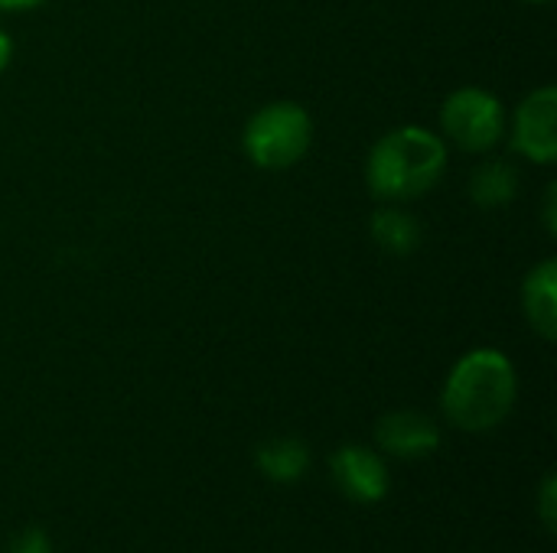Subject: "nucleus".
Returning <instances> with one entry per match:
<instances>
[{"mask_svg": "<svg viewBox=\"0 0 557 553\" xmlns=\"http://www.w3.org/2000/svg\"><path fill=\"white\" fill-rule=\"evenodd\" d=\"M525 3H552V0H525Z\"/></svg>", "mask_w": 557, "mask_h": 553, "instance_id": "17", "label": "nucleus"}, {"mask_svg": "<svg viewBox=\"0 0 557 553\" xmlns=\"http://www.w3.org/2000/svg\"><path fill=\"white\" fill-rule=\"evenodd\" d=\"M522 310L529 326L545 339H557V261H542L525 274L522 284Z\"/></svg>", "mask_w": 557, "mask_h": 553, "instance_id": "8", "label": "nucleus"}, {"mask_svg": "<svg viewBox=\"0 0 557 553\" xmlns=\"http://www.w3.org/2000/svg\"><path fill=\"white\" fill-rule=\"evenodd\" d=\"M447 169V143L441 134L405 124L375 140L366 160V183L375 199L408 202L431 192Z\"/></svg>", "mask_w": 557, "mask_h": 553, "instance_id": "2", "label": "nucleus"}, {"mask_svg": "<svg viewBox=\"0 0 557 553\" xmlns=\"http://www.w3.org/2000/svg\"><path fill=\"white\" fill-rule=\"evenodd\" d=\"M313 140V121L297 101H271L258 108L242 134L245 156L258 169H290L297 166Z\"/></svg>", "mask_w": 557, "mask_h": 553, "instance_id": "3", "label": "nucleus"}, {"mask_svg": "<svg viewBox=\"0 0 557 553\" xmlns=\"http://www.w3.org/2000/svg\"><path fill=\"white\" fill-rule=\"evenodd\" d=\"M512 147L532 163L557 160V91L555 85H542L522 98L512 117Z\"/></svg>", "mask_w": 557, "mask_h": 553, "instance_id": "5", "label": "nucleus"}, {"mask_svg": "<svg viewBox=\"0 0 557 553\" xmlns=\"http://www.w3.org/2000/svg\"><path fill=\"white\" fill-rule=\"evenodd\" d=\"M330 473H333V482L336 489L359 502V505H375L388 495V466L382 463V456L369 447H359V443H349V447H339L330 460Z\"/></svg>", "mask_w": 557, "mask_h": 553, "instance_id": "6", "label": "nucleus"}, {"mask_svg": "<svg viewBox=\"0 0 557 553\" xmlns=\"http://www.w3.org/2000/svg\"><path fill=\"white\" fill-rule=\"evenodd\" d=\"M375 443L395 460H424L441 450V427L421 411H392L379 420Z\"/></svg>", "mask_w": 557, "mask_h": 553, "instance_id": "7", "label": "nucleus"}, {"mask_svg": "<svg viewBox=\"0 0 557 553\" xmlns=\"http://www.w3.org/2000/svg\"><path fill=\"white\" fill-rule=\"evenodd\" d=\"M555 202H557V186H555V183H552V186H548V196H545V225H548V231H552V235H555V231H557Z\"/></svg>", "mask_w": 557, "mask_h": 553, "instance_id": "14", "label": "nucleus"}, {"mask_svg": "<svg viewBox=\"0 0 557 553\" xmlns=\"http://www.w3.org/2000/svg\"><path fill=\"white\" fill-rule=\"evenodd\" d=\"M519 192V173L506 160H486L470 176V199L480 209H503Z\"/></svg>", "mask_w": 557, "mask_h": 553, "instance_id": "10", "label": "nucleus"}, {"mask_svg": "<svg viewBox=\"0 0 557 553\" xmlns=\"http://www.w3.org/2000/svg\"><path fill=\"white\" fill-rule=\"evenodd\" d=\"M10 59H13V39L0 29V72L10 65Z\"/></svg>", "mask_w": 557, "mask_h": 553, "instance_id": "15", "label": "nucleus"}, {"mask_svg": "<svg viewBox=\"0 0 557 553\" xmlns=\"http://www.w3.org/2000/svg\"><path fill=\"white\" fill-rule=\"evenodd\" d=\"M255 463H258V473L268 482L290 486V482H300L307 476V469H310V450L297 437H277V440H268V443L258 447Z\"/></svg>", "mask_w": 557, "mask_h": 553, "instance_id": "9", "label": "nucleus"}, {"mask_svg": "<svg viewBox=\"0 0 557 553\" xmlns=\"http://www.w3.org/2000/svg\"><path fill=\"white\" fill-rule=\"evenodd\" d=\"M539 518H542L545 531H548V535H555L557 531V476L555 473H548V476L542 479V489H539Z\"/></svg>", "mask_w": 557, "mask_h": 553, "instance_id": "12", "label": "nucleus"}, {"mask_svg": "<svg viewBox=\"0 0 557 553\" xmlns=\"http://www.w3.org/2000/svg\"><path fill=\"white\" fill-rule=\"evenodd\" d=\"M369 231H372L375 244L385 248L395 257H408L421 244V225H418V218L408 215V212H401V209H382V212H375L372 222H369Z\"/></svg>", "mask_w": 557, "mask_h": 553, "instance_id": "11", "label": "nucleus"}, {"mask_svg": "<svg viewBox=\"0 0 557 553\" xmlns=\"http://www.w3.org/2000/svg\"><path fill=\"white\" fill-rule=\"evenodd\" d=\"M519 375L506 352L473 349L447 375L441 391L444 417L463 433L496 430L516 407Z\"/></svg>", "mask_w": 557, "mask_h": 553, "instance_id": "1", "label": "nucleus"}, {"mask_svg": "<svg viewBox=\"0 0 557 553\" xmlns=\"http://www.w3.org/2000/svg\"><path fill=\"white\" fill-rule=\"evenodd\" d=\"M441 127L460 150L486 153L506 134V108L493 91L467 85L447 95L441 108Z\"/></svg>", "mask_w": 557, "mask_h": 553, "instance_id": "4", "label": "nucleus"}, {"mask_svg": "<svg viewBox=\"0 0 557 553\" xmlns=\"http://www.w3.org/2000/svg\"><path fill=\"white\" fill-rule=\"evenodd\" d=\"M42 0H0V10H29L39 7Z\"/></svg>", "mask_w": 557, "mask_h": 553, "instance_id": "16", "label": "nucleus"}, {"mask_svg": "<svg viewBox=\"0 0 557 553\" xmlns=\"http://www.w3.org/2000/svg\"><path fill=\"white\" fill-rule=\"evenodd\" d=\"M7 553H52V544L42 528H26L7 544Z\"/></svg>", "mask_w": 557, "mask_h": 553, "instance_id": "13", "label": "nucleus"}]
</instances>
